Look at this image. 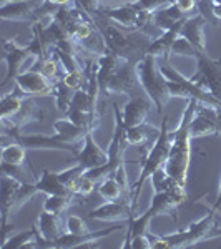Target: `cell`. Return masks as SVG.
<instances>
[{"label":"cell","mask_w":221,"mask_h":249,"mask_svg":"<svg viewBox=\"0 0 221 249\" xmlns=\"http://www.w3.org/2000/svg\"><path fill=\"white\" fill-rule=\"evenodd\" d=\"M43 0H15V2H2L0 17L12 22H37V10Z\"/></svg>","instance_id":"obj_14"},{"label":"cell","mask_w":221,"mask_h":249,"mask_svg":"<svg viewBox=\"0 0 221 249\" xmlns=\"http://www.w3.org/2000/svg\"><path fill=\"white\" fill-rule=\"evenodd\" d=\"M37 188H38V193H45L47 196L67 195V193H72L65 184L62 183L58 173H54L50 170H43L42 173H40V176L37 179Z\"/></svg>","instance_id":"obj_25"},{"label":"cell","mask_w":221,"mask_h":249,"mask_svg":"<svg viewBox=\"0 0 221 249\" xmlns=\"http://www.w3.org/2000/svg\"><path fill=\"white\" fill-rule=\"evenodd\" d=\"M113 176L115 179L120 183V186L123 188V191L127 193L128 196H130V188H128V175H127V168L125 164H122V166H118L116 170L113 171Z\"/></svg>","instance_id":"obj_39"},{"label":"cell","mask_w":221,"mask_h":249,"mask_svg":"<svg viewBox=\"0 0 221 249\" xmlns=\"http://www.w3.org/2000/svg\"><path fill=\"white\" fill-rule=\"evenodd\" d=\"M196 105H198L196 100H188V107L184 108L178 126L171 131V146L166 164H165V171L168 173V176L183 186H186L188 171H190L193 140L190 133V123L196 113Z\"/></svg>","instance_id":"obj_2"},{"label":"cell","mask_w":221,"mask_h":249,"mask_svg":"<svg viewBox=\"0 0 221 249\" xmlns=\"http://www.w3.org/2000/svg\"><path fill=\"white\" fill-rule=\"evenodd\" d=\"M15 85L27 96H50L54 95V83L38 70H25L14 80Z\"/></svg>","instance_id":"obj_13"},{"label":"cell","mask_w":221,"mask_h":249,"mask_svg":"<svg viewBox=\"0 0 221 249\" xmlns=\"http://www.w3.org/2000/svg\"><path fill=\"white\" fill-rule=\"evenodd\" d=\"M74 3L82 9L88 17H95L100 10H102V0H74Z\"/></svg>","instance_id":"obj_37"},{"label":"cell","mask_w":221,"mask_h":249,"mask_svg":"<svg viewBox=\"0 0 221 249\" xmlns=\"http://www.w3.org/2000/svg\"><path fill=\"white\" fill-rule=\"evenodd\" d=\"M186 17L188 15H184L173 2V3H170V5L163 7V9L156 10L155 14L151 15V27H155V29L160 32H166Z\"/></svg>","instance_id":"obj_24"},{"label":"cell","mask_w":221,"mask_h":249,"mask_svg":"<svg viewBox=\"0 0 221 249\" xmlns=\"http://www.w3.org/2000/svg\"><path fill=\"white\" fill-rule=\"evenodd\" d=\"M216 228H218V224H216V211L210 208L208 214H204L202 219L193 221L186 230H180L176 232H170V234H163V238L168 243L170 249L171 248H190L198 243H203V241L215 238Z\"/></svg>","instance_id":"obj_6"},{"label":"cell","mask_w":221,"mask_h":249,"mask_svg":"<svg viewBox=\"0 0 221 249\" xmlns=\"http://www.w3.org/2000/svg\"><path fill=\"white\" fill-rule=\"evenodd\" d=\"M5 136H12V140H17L18 143H22L27 150H40V151H67L70 155H77L80 151V146H75V144L65 143L58 138L57 135H22L20 131H15V133H3Z\"/></svg>","instance_id":"obj_8"},{"label":"cell","mask_w":221,"mask_h":249,"mask_svg":"<svg viewBox=\"0 0 221 249\" xmlns=\"http://www.w3.org/2000/svg\"><path fill=\"white\" fill-rule=\"evenodd\" d=\"M195 62L196 71L191 80L221 102V58H211L208 52H198Z\"/></svg>","instance_id":"obj_7"},{"label":"cell","mask_w":221,"mask_h":249,"mask_svg":"<svg viewBox=\"0 0 221 249\" xmlns=\"http://www.w3.org/2000/svg\"><path fill=\"white\" fill-rule=\"evenodd\" d=\"M183 22H178L176 25L171 27L170 30L166 32H162V34L156 37L153 42L150 43V47H148V52L147 53L153 55L156 58H168L171 53V47H173L175 40L180 37V34H182V27H183Z\"/></svg>","instance_id":"obj_20"},{"label":"cell","mask_w":221,"mask_h":249,"mask_svg":"<svg viewBox=\"0 0 221 249\" xmlns=\"http://www.w3.org/2000/svg\"><path fill=\"white\" fill-rule=\"evenodd\" d=\"M208 18L203 17L202 14H195L184 18L182 27V37H184L188 42L198 52H206V35H204V25Z\"/></svg>","instance_id":"obj_19"},{"label":"cell","mask_w":221,"mask_h":249,"mask_svg":"<svg viewBox=\"0 0 221 249\" xmlns=\"http://www.w3.org/2000/svg\"><path fill=\"white\" fill-rule=\"evenodd\" d=\"M92 20L98 27L100 34L103 35L108 52L115 53L122 60L138 62L140 58L147 55L150 43L158 37V35H153L147 30H123L100 14L92 17Z\"/></svg>","instance_id":"obj_1"},{"label":"cell","mask_w":221,"mask_h":249,"mask_svg":"<svg viewBox=\"0 0 221 249\" xmlns=\"http://www.w3.org/2000/svg\"><path fill=\"white\" fill-rule=\"evenodd\" d=\"M122 230V226H113L108 230H100L93 232H87V234H72V232H63L60 238L55 241L54 248L58 249H72V248H92L95 243L102 239H107L110 234Z\"/></svg>","instance_id":"obj_15"},{"label":"cell","mask_w":221,"mask_h":249,"mask_svg":"<svg viewBox=\"0 0 221 249\" xmlns=\"http://www.w3.org/2000/svg\"><path fill=\"white\" fill-rule=\"evenodd\" d=\"M211 2H218V3H221V0H211Z\"/></svg>","instance_id":"obj_45"},{"label":"cell","mask_w":221,"mask_h":249,"mask_svg":"<svg viewBox=\"0 0 221 249\" xmlns=\"http://www.w3.org/2000/svg\"><path fill=\"white\" fill-rule=\"evenodd\" d=\"M160 135V128L155 126V124L145 122L138 126H131L127 128L125 136H127V143L130 146H147L148 150L151 148V144L156 142Z\"/></svg>","instance_id":"obj_21"},{"label":"cell","mask_w":221,"mask_h":249,"mask_svg":"<svg viewBox=\"0 0 221 249\" xmlns=\"http://www.w3.org/2000/svg\"><path fill=\"white\" fill-rule=\"evenodd\" d=\"M135 68L142 90L153 102L156 111L162 113L166 103L171 100V93L170 87H168V80L162 73V68L158 65V58L147 53L136 62Z\"/></svg>","instance_id":"obj_3"},{"label":"cell","mask_w":221,"mask_h":249,"mask_svg":"<svg viewBox=\"0 0 221 249\" xmlns=\"http://www.w3.org/2000/svg\"><path fill=\"white\" fill-rule=\"evenodd\" d=\"M196 55H198V50H196V48L193 47L186 38L180 35V37L175 40L173 47H171L170 57H186V58H193V60H195Z\"/></svg>","instance_id":"obj_33"},{"label":"cell","mask_w":221,"mask_h":249,"mask_svg":"<svg viewBox=\"0 0 221 249\" xmlns=\"http://www.w3.org/2000/svg\"><path fill=\"white\" fill-rule=\"evenodd\" d=\"M54 130H55V135H57L62 142L75 144V146H78L80 143L85 142L87 135L92 133V131H88L85 128L75 124L74 122H70L68 118L57 120V122L54 123Z\"/></svg>","instance_id":"obj_23"},{"label":"cell","mask_w":221,"mask_h":249,"mask_svg":"<svg viewBox=\"0 0 221 249\" xmlns=\"http://www.w3.org/2000/svg\"><path fill=\"white\" fill-rule=\"evenodd\" d=\"M162 73L168 80V87H170L171 98H186V100H196L198 103L203 105H210L215 108H221V102L218 98H215L210 91L204 90L203 87H200L196 82H193L191 77L186 78L183 73H180L176 68L170 65H163Z\"/></svg>","instance_id":"obj_5"},{"label":"cell","mask_w":221,"mask_h":249,"mask_svg":"<svg viewBox=\"0 0 221 249\" xmlns=\"http://www.w3.org/2000/svg\"><path fill=\"white\" fill-rule=\"evenodd\" d=\"M45 2L52 3V5H55V7H65V5H72L74 0H45Z\"/></svg>","instance_id":"obj_42"},{"label":"cell","mask_w":221,"mask_h":249,"mask_svg":"<svg viewBox=\"0 0 221 249\" xmlns=\"http://www.w3.org/2000/svg\"><path fill=\"white\" fill-rule=\"evenodd\" d=\"M74 95H75V90H72L70 87H67L65 83H63V80H60V82L55 83L54 96H55V100H57L58 111H62V113H67V110H68V107H70Z\"/></svg>","instance_id":"obj_32"},{"label":"cell","mask_w":221,"mask_h":249,"mask_svg":"<svg viewBox=\"0 0 221 249\" xmlns=\"http://www.w3.org/2000/svg\"><path fill=\"white\" fill-rule=\"evenodd\" d=\"M98 186V181H95L93 178H90V176L85 173V176L82 178V181H80V188H78V195L80 196H88L90 193H93L95 188Z\"/></svg>","instance_id":"obj_38"},{"label":"cell","mask_w":221,"mask_h":249,"mask_svg":"<svg viewBox=\"0 0 221 249\" xmlns=\"http://www.w3.org/2000/svg\"><path fill=\"white\" fill-rule=\"evenodd\" d=\"M35 226H37V248H54L55 241L67 231L60 219V214L47 213L43 210L38 214Z\"/></svg>","instance_id":"obj_12"},{"label":"cell","mask_w":221,"mask_h":249,"mask_svg":"<svg viewBox=\"0 0 221 249\" xmlns=\"http://www.w3.org/2000/svg\"><path fill=\"white\" fill-rule=\"evenodd\" d=\"M75 160H77V163L83 164L87 170L102 168L108 163V151H105L95 142L93 133H88L85 142H83V148L75 155Z\"/></svg>","instance_id":"obj_18"},{"label":"cell","mask_w":221,"mask_h":249,"mask_svg":"<svg viewBox=\"0 0 221 249\" xmlns=\"http://www.w3.org/2000/svg\"><path fill=\"white\" fill-rule=\"evenodd\" d=\"M27 161V148L17 140L2 148V168H22Z\"/></svg>","instance_id":"obj_27"},{"label":"cell","mask_w":221,"mask_h":249,"mask_svg":"<svg viewBox=\"0 0 221 249\" xmlns=\"http://www.w3.org/2000/svg\"><path fill=\"white\" fill-rule=\"evenodd\" d=\"M218 236H221V230H220V228H216V230H215V238H218Z\"/></svg>","instance_id":"obj_43"},{"label":"cell","mask_w":221,"mask_h":249,"mask_svg":"<svg viewBox=\"0 0 221 249\" xmlns=\"http://www.w3.org/2000/svg\"><path fill=\"white\" fill-rule=\"evenodd\" d=\"M29 58H35L34 53L30 52L29 45L27 47L18 45L17 37L7 38L5 42H3V60L7 62V75H5V80H3L2 87H5L9 82L17 78L22 71H25L23 70V65H25Z\"/></svg>","instance_id":"obj_9"},{"label":"cell","mask_w":221,"mask_h":249,"mask_svg":"<svg viewBox=\"0 0 221 249\" xmlns=\"http://www.w3.org/2000/svg\"><path fill=\"white\" fill-rule=\"evenodd\" d=\"M133 249H150L151 248V238L148 232H145V234H138L135 236L133 239H131V246Z\"/></svg>","instance_id":"obj_40"},{"label":"cell","mask_w":221,"mask_h":249,"mask_svg":"<svg viewBox=\"0 0 221 249\" xmlns=\"http://www.w3.org/2000/svg\"><path fill=\"white\" fill-rule=\"evenodd\" d=\"M88 170L83 164H74V166L67 168V170L63 171H58V176L60 179H62V183L65 184V186L70 190L72 193H75V195H78V188H80V181H82V178L85 176V173Z\"/></svg>","instance_id":"obj_30"},{"label":"cell","mask_w":221,"mask_h":249,"mask_svg":"<svg viewBox=\"0 0 221 249\" xmlns=\"http://www.w3.org/2000/svg\"><path fill=\"white\" fill-rule=\"evenodd\" d=\"M135 208L131 203L130 196L120 198L116 201H107L105 204H100L98 208L88 213V219L102 221V223H111V221H130L135 214Z\"/></svg>","instance_id":"obj_10"},{"label":"cell","mask_w":221,"mask_h":249,"mask_svg":"<svg viewBox=\"0 0 221 249\" xmlns=\"http://www.w3.org/2000/svg\"><path fill=\"white\" fill-rule=\"evenodd\" d=\"M65 230H67V232H72V234H87V232H90L85 219L80 218V216H75V214H72L67 218Z\"/></svg>","instance_id":"obj_36"},{"label":"cell","mask_w":221,"mask_h":249,"mask_svg":"<svg viewBox=\"0 0 221 249\" xmlns=\"http://www.w3.org/2000/svg\"><path fill=\"white\" fill-rule=\"evenodd\" d=\"M2 2H15V0H2Z\"/></svg>","instance_id":"obj_44"},{"label":"cell","mask_w":221,"mask_h":249,"mask_svg":"<svg viewBox=\"0 0 221 249\" xmlns=\"http://www.w3.org/2000/svg\"><path fill=\"white\" fill-rule=\"evenodd\" d=\"M170 146H171V131L168 128V118H163L162 126H160V135L156 138V142L151 144V148L148 150L147 156L142 161V171H140L138 178L133 183V188L130 191V199L133 203V208L136 211L138 208V198L142 195V190L147 183V179L151 178L155 171H158L160 168H165L168 160V153H170Z\"/></svg>","instance_id":"obj_4"},{"label":"cell","mask_w":221,"mask_h":249,"mask_svg":"<svg viewBox=\"0 0 221 249\" xmlns=\"http://www.w3.org/2000/svg\"><path fill=\"white\" fill-rule=\"evenodd\" d=\"M136 62L135 60H127L118 67V70L113 73L110 83L107 87L105 95H113V93H125L133 96V93L140 87L138 77H136Z\"/></svg>","instance_id":"obj_11"},{"label":"cell","mask_w":221,"mask_h":249,"mask_svg":"<svg viewBox=\"0 0 221 249\" xmlns=\"http://www.w3.org/2000/svg\"><path fill=\"white\" fill-rule=\"evenodd\" d=\"M98 193L103 199H107V201H116V199L128 196L127 193L123 191V188L120 186V183L115 179L113 173L105 176V178L98 183Z\"/></svg>","instance_id":"obj_29"},{"label":"cell","mask_w":221,"mask_h":249,"mask_svg":"<svg viewBox=\"0 0 221 249\" xmlns=\"http://www.w3.org/2000/svg\"><path fill=\"white\" fill-rule=\"evenodd\" d=\"M63 83L67 87H70L72 90H82L83 85H87V73L85 68H80V70L75 71H68V73L63 77Z\"/></svg>","instance_id":"obj_35"},{"label":"cell","mask_w":221,"mask_h":249,"mask_svg":"<svg viewBox=\"0 0 221 249\" xmlns=\"http://www.w3.org/2000/svg\"><path fill=\"white\" fill-rule=\"evenodd\" d=\"M25 98H27V95L23 93L17 85H15V90L2 95V102H0L2 123H7L10 118H14V116L17 115V111L20 110V107H22V103Z\"/></svg>","instance_id":"obj_26"},{"label":"cell","mask_w":221,"mask_h":249,"mask_svg":"<svg viewBox=\"0 0 221 249\" xmlns=\"http://www.w3.org/2000/svg\"><path fill=\"white\" fill-rule=\"evenodd\" d=\"M130 2L138 12H145V14H155L156 10L170 5V3H173L175 0H130Z\"/></svg>","instance_id":"obj_34"},{"label":"cell","mask_w":221,"mask_h":249,"mask_svg":"<svg viewBox=\"0 0 221 249\" xmlns=\"http://www.w3.org/2000/svg\"><path fill=\"white\" fill-rule=\"evenodd\" d=\"M151 107H155V105L150 98H145L142 95L131 96L127 102V105L123 107V111H122V118H123L125 128L138 126V124L147 122L148 115H150V111H151Z\"/></svg>","instance_id":"obj_17"},{"label":"cell","mask_w":221,"mask_h":249,"mask_svg":"<svg viewBox=\"0 0 221 249\" xmlns=\"http://www.w3.org/2000/svg\"><path fill=\"white\" fill-rule=\"evenodd\" d=\"M75 193H67V195H50L47 196V199L43 201L42 210L47 213H54V214H62L63 211H67V208L72 206L75 199Z\"/></svg>","instance_id":"obj_31"},{"label":"cell","mask_w":221,"mask_h":249,"mask_svg":"<svg viewBox=\"0 0 221 249\" xmlns=\"http://www.w3.org/2000/svg\"><path fill=\"white\" fill-rule=\"evenodd\" d=\"M43 120V111L40 110V107L35 103V100L32 96H27L23 100L22 107L17 111V115L14 118H10L7 123H2L3 133H15L20 131L25 124L34 123V122H42Z\"/></svg>","instance_id":"obj_16"},{"label":"cell","mask_w":221,"mask_h":249,"mask_svg":"<svg viewBox=\"0 0 221 249\" xmlns=\"http://www.w3.org/2000/svg\"><path fill=\"white\" fill-rule=\"evenodd\" d=\"M175 3L184 15H188V17H190V14H193V12L196 10V7H198L195 0H175Z\"/></svg>","instance_id":"obj_41"},{"label":"cell","mask_w":221,"mask_h":249,"mask_svg":"<svg viewBox=\"0 0 221 249\" xmlns=\"http://www.w3.org/2000/svg\"><path fill=\"white\" fill-rule=\"evenodd\" d=\"M37 248V226H32L29 231L14 232L7 241L2 243V249H27Z\"/></svg>","instance_id":"obj_28"},{"label":"cell","mask_w":221,"mask_h":249,"mask_svg":"<svg viewBox=\"0 0 221 249\" xmlns=\"http://www.w3.org/2000/svg\"><path fill=\"white\" fill-rule=\"evenodd\" d=\"M20 186H22V181H18L15 176L9 175V173H2V224L9 223Z\"/></svg>","instance_id":"obj_22"}]
</instances>
